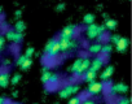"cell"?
<instances>
[{
    "label": "cell",
    "instance_id": "7402d4cb",
    "mask_svg": "<svg viewBox=\"0 0 132 104\" xmlns=\"http://www.w3.org/2000/svg\"><path fill=\"white\" fill-rule=\"evenodd\" d=\"M54 42H56V38H51V39L47 42V44H45V47H44V54H45V55L49 52V49L52 48V46L54 44Z\"/></svg>",
    "mask_w": 132,
    "mask_h": 104
},
{
    "label": "cell",
    "instance_id": "277c9868",
    "mask_svg": "<svg viewBox=\"0 0 132 104\" xmlns=\"http://www.w3.org/2000/svg\"><path fill=\"white\" fill-rule=\"evenodd\" d=\"M58 46H60V52H66L68 49L77 48L78 43L74 39H58Z\"/></svg>",
    "mask_w": 132,
    "mask_h": 104
},
{
    "label": "cell",
    "instance_id": "484cf974",
    "mask_svg": "<svg viewBox=\"0 0 132 104\" xmlns=\"http://www.w3.org/2000/svg\"><path fill=\"white\" fill-rule=\"evenodd\" d=\"M34 52H35V49H34L32 47H29V48L25 51V56H26L27 59H31V56L34 55Z\"/></svg>",
    "mask_w": 132,
    "mask_h": 104
},
{
    "label": "cell",
    "instance_id": "74e56055",
    "mask_svg": "<svg viewBox=\"0 0 132 104\" xmlns=\"http://www.w3.org/2000/svg\"><path fill=\"white\" fill-rule=\"evenodd\" d=\"M9 104H20V103H9Z\"/></svg>",
    "mask_w": 132,
    "mask_h": 104
},
{
    "label": "cell",
    "instance_id": "f1b7e54d",
    "mask_svg": "<svg viewBox=\"0 0 132 104\" xmlns=\"http://www.w3.org/2000/svg\"><path fill=\"white\" fill-rule=\"evenodd\" d=\"M26 59H27V57H26V56H25V55H22V56H20V57H18V59H17V63H16V64H17V65H18V66H21V65H22V64H23V61H25V60H26Z\"/></svg>",
    "mask_w": 132,
    "mask_h": 104
},
{
    "label": "cell",
    "instance_id": "44dd1931",
    "mask_svg": "<svg viewBox=\"0 0 132 104\" xmlns=\"http://www.w3.org/2000/svg\"><path fill=\"white\" fill-rule=\"evenodd\" d=\"M111 51H113V46H111L110 43H105V44H102V47H101V52H102V54L108 55V54H110Z\"/></svg>",
    "mask_w": 132,
    "mask_h": 104
},
{
    "label": "cell",
    "instance_id": "3957f363",
    "mask_svg": "<svg viewBox=\"0 0 132 104\" xmlns=\"http://www.w3.org/2000/svg\"><path fill=\"white\" fill-rule=\"evenodd\" d=\"M77 31H78V27L75 25H68L61 30L60 39H73L75 36Z\"/></svg>",
    "mask_w": 132,
    "mask_h": 104
},
{
    "label": "cell",
    "instance_id": "9c48e42d",
    "mask_svg": "<svg viewBox=\"0 0 132 104\" xmlns=\"http://www.w3.org/2000/svg\"><path fill=\"white\" fill-rule=\"evenodd\" d=\"M102 65H104V57L97 56V57H95V59L91 60V66H89V69H92V70H95V72H98Z\"/></svg>",
    "mask_w": 132,
    "mask_h": 104
},
{
    "label": "cell",
    "instance_id": "2e32d148",
    "mask_svg": "<svg viewBox=\"0 0 132 104\" xmlns=\"http://www.w3.org/2000/svg\"><path fill=\"white\" fill-rule=\"evenodd\" d=\"M117 25H118V21L114 20V18H106L105 24H104L105 29H108V30H114L117 27Z\"/></svg>",
    "mask_w": 132,
    "mask_h": 104
},
{
    "label": "cell",
    "instance_id": "d6986e66",
    "mask_svg": "<svg viewBox=\"0 0 132 104\" xmlns=\"http://www.w3.org/2000/svg\"><path fill=\"white\" fill-rule=\"evenodd\" d=\"M82 60H83V57H78L74 63H73V65H71V68L69 69V70H71L74 74L79 70V68H80V64H82Z\"/></svg>",
    "mask_w": 132,
    "mask_h": 104
},
{
    "label": "cell",
    "instance_id": "30bf717a",
    "mask_svg": "<svg viewBox=\"0 0 132 104\" xmlns=\"http://www.w3.org/2000/svg\"><path fill=\"white\" fill-rule=\"evenodd\" d=\"M113 73H114V66H113V65H108V66L100 73L101 82H102V81H108L109 78H111Z\"/></svg>",
    "mask_w": 132,
    "mask_h": 104
},
{
    "label": "cell",
    "instance_id": "e0dca14e",
    "mask_svg": "<svg viewBox=\"0 0 132 104\" xmlns=\"http://www.w3.org/2000/svg\"><path fill=\"white\" fill-rule=\"evenodd\" d=\"M25 30H26V24H25L23 21L18 20V21L16 22V25H14V31L23 34V31H25Z\"/></svg>",
    "mask_w": 132,
    "mask_h": 104
},
{
    "label": "cell",
    "instance_id": "d4e9b609",
    "mask_svg": "<svg viewBox=\"0 0 132 104\" xmlns=\"http://www.w3.org/2000/svg\"><path fill=\"white\" fill-rule=\"evenodd\" d=\"M80 103H82V98L80 96H74L69 100L68 104H80Z\"/></svg>",
    "mask_w": 132,
    "mask_h": 104
},
{
    "label": "cell",
    "instance_id": "d6a6232c",
    "mask_svg": "<svg viewBox=\"0 0 132 104\" xmlns=\"http://www.w3.org/2000/svg\"><path fill=\"white\" fill-rule=\"evenodd\" d=\"M14 14H16V17H21V14H22V11H20V9H18V11H16V13H14Z\"/></svg>",
    "mask_w": 132,
    "mask_h": 104
},
{
    "label": "cell",
    "instance_id": "7c38bea8",
    "mask_svg": "<svg viewBox=\"0 0 132 104\" xmlns=\"http://www.w3.org/2000/svg\"><path fill=\"white\" fill-rule=\"evenodd\" d=\"M128 39L127 38H122L120 36V39H119V42L115 44V47H117V51L118 52H126V49H127V47H128Z\"/></svg>",
    "mask_w": 132,
    "mask_h": 104
},
{
    "label": "cell",
    "instance_id": "f546056e",
    "mask_svg": "<svg viewBox=\"0 0 132 104\" xmlns=\"http://www.w3.org/2000/svg\"><path fill=\"white\" fill-rule=\"evenodd\" d=\"M4 46H5V38L3 35H0V51L4 48Z\"/></svg>",
    "mask_w": 132,
    "mask_h": 104
},
{
    "label": "cell",
    "instance_id": "7a4b0ae2",
    "mask_svg": "<svg viewBox=\"0 0 132 104\" xmlns=\"http://www.w3.org/2000/svg\"><path fill=\"white\" fill-rule=\"evenodd\" d=\"M78 91H79V85H75V83H68V85H65V86L60 90L58 95H60V98L66 99V98H70L73 94H77Z\"/></svg>",
    "mask_w": 132,
    "mask_h": 104
},
{
    "label": "cell",
    "instance_id": "4dcf8cb0",
    "mask_svg": "<svg viewBox=\"0 0 132 104\" xmlns=\"http://www.w3.org/2000/svg\"><path fill=\"white\" fill-rule=\"evenodd\" d=\"M65 3H60V4H57V7H56V9L58 11V12H61V11H63L65 9Z\"/></svg>",
    "mask_w": 132,
    "mask_h": 104
},
{
    "label": "cell",
    "instance_id": "603a6c76",
    "mask_svg": "<svg viewBox=\"0 0 132 104\" xmlns=\"http://www.w3.org/2000/svg\"><path fill=\"white\" fill-rule=\"evenodd\" d=\"M31 65H32V60H31V59H26V60L23 61V64H22L20 68H21L22 70H27Z\"/></svg>",
    "mask_w": 132,
    "mask_h": 104
},
{
    "label": "cell",
    "instance_id": "1f68e13d",
    "mask_svg": "<svg viewBox=\"0 0 132 104\" xmlns=\"http://www.w3.org/2000/svg\"><path fill=\"white\" fill-rule=\"evenodd\" d=\"M80 104H96L93 100H89V99H87V100H83Z\"/></svg>",
    "mask_w": 132,
    "mask_h": 104
},
{
    "label": "cell",
    "instance_id": "6da1fadb",
    "mask_svg": "<svg viewBox=\"0 0 132 104\" xmlns=\"http://www.w3.org/2000/svg\"><path fill=\"white\" fill-rule=\"evenodd\" d=\"M104 33H105V26L104 25L92 24V25H88L87 29H86V35H87L88 39H96L98 35H101Z\"/></svg>",
    "mask_w": 132,
    "mask_h": 104
},
{
    "label": "cell",
    "instance_id": "5bb4252c",
    "mask_svg": "<svg viewBox=\"0 0 132 104\" xmlns=\"http://www.w3.org/2000/svg\"><path fill=\"white\" fill-rule=\"evenodd\" d=\"M101 47L102 44L100 42H96V43H92L89 47H88V52L92 55H97V54H101Z\"/></svg>",
    "mask_w": 132,
    "mask_h": 104
},
{
    "label": "cell",
    "instance_id": "4fadbf2b",
    "mask_svg": "<svg viewBox=\"0 0 132 104\" xmlns=\"http://www.w3.org/2000/svg\"><path fill=\"white\" fill-rule=\"evenodd\" d=\"M96 77H97V72H95V70H92V69H88V70L83 74V79H84L86 82H88V83L93 82V81L96 79Z\"/></svg>",
    "mask_w": 132,
    "mask_h": 104
},
{
    "label": "cell",
    "instance_id": "52a82bcc",
    "mask_svg": "<svg viewBox=\"0 0 132 104\" xmlns=\"http://www.w3.org/2000/svg\"><path fill=\"white\" fill-rule=\"evenodd\" d=\"M89 66H91V59H89V57H83L82 64H80V68H79V70H78L74 76H75V77H80V76H83V74L89 69Z\"/></svg>",
    "mask_w": 132,
    "mask_h": 104
},
{
    "label": "cell",
    "instance_id": "ffe728a7",
    "mask_svg": "<svg viewBox=\"0 0 132 104\" xmlns=\"http://www.w3.org/2000/svg\"><path fill=\"white\" fill-rule=\"evenodd\" d=\"M60 82V76L57 74V73H51V76H49V78H48V83L47 85H57Z\"/></svg>",
    "mask_w": 132,
    "mask_h": 104
},
{
    "label": "cell",
    "instance_id": "5b68a950",
    "mask_svg": "<svg viewBox=\"0 0 132 104\" xmlns=\"http://www.w3.org/2000/svg\"><path fill=\"white\" fill-rule=\"evenodd\" d=\"M104 87H105V83L104 82H101V81L100 82L93 81V82H91L88 85V92L91 95H97V94H100L104 90Z\"/></svg>",
    "mask_w": 132,
    "mask_h": 104
},
{
    "label": "cell",
    "instance_id": "8d00e7d4",
    "mask_svg": "<svg viewBox=\"0 0 132 104\" xmlns=\"http://www.w3.org/2000/svg\"><path fill=\"white\" fill-rule=\"evenodd\" d=\"M2 13H3V8H2V7H0V14H2Z\"/></svg>",
    "mask_w": 132,
    "mask_h": 104
},
{
    "label": "cell",
    "instance_id": "ac0fdd59",
    "mask_svg": "<svg viewBox=\"0 0 132 104\" xmlns=\"http://www.w3.org/2000/svg\"><path fill=\"white\" fill-rule=\"evenodd\" d=\"M83 22H84L87 26L95 24V14H93V13H86L84 17H83Z\"/></svg>",
    "mask_w": 132,
    "mask_h": 104
},
{
    "label": "cell",
    "instance_id": "d590c367",
    "mask_svg": "<svg viewBox=\"0 0 132 104\" xmlns=\"http://www.w3.org/2000/svg\"><path fill=\"white\" fill-rule=\"evenodd\" d=\"M18 95V91H13V96H17Z\"/></svg>",
    "mask_w": 132,
    "mask_h": 104
},
{
    "label": "cell",
    "instance_id": "836d02e7",
    "mask_svg": "<svg viewBox=\"0 0 132 104\" xmlns=\"http://www.w3.org/2000/svg\"><path fill=\"white\" fill-rule=\"evenodd\" d=\"M3 64H4V65H11V60H9V59H5Z\"/></svg>",
    "mask_w": 132,
    "mask_h": 104
},
{
    "label": "cell",
    "instance_id": "8992f818",
    "mask_svg": "<svg viewBox=\"0 0 132 104\" xmlns=\"http://www.w3.org/2000/svg\"><path fill=\"white\" fill-rule=\"evenodd\" d=\"M4 38H5V39H8V40H11V42L20 43V42L23 39V34H21V33H17V31H14V30H8Z\"/></svg>",
    "mask_w": 132,
    "mask_h": 104
},
{
    "label": "cell",
    "instance_id": "cb8c5ba5",
    "mask_svg": "<svg viewBox=\"0 0 132 104\" xmlns=\"http://www.w3.org/2000/svg\"><path fill=\"white\" fill-rule=\"evenodd\" d=\"M20 81H21V74H18V73H16V74L12 77V79H9V82H11L12 85H17Z\"/></svg>",
    "mask_w": 132,
    "mask_h": 104
},
{
    "label": "cell",
    "instance_id": "83f0119b",
    "mask_svg": "<svg viewBox=\"0 0 132 104\" xmlns=\"http://www.w3.org/2000/svg\"><path fill=\"white\" fill-rule=\"evenodd\" d=\"M117 104H129V99H128V98H126V96L119 98V99H118V101H117Z\"/></svg>",
    "mask_w": 132,
    "mask_h": 104
},
{
    "label": "cell",
    "instance_id": "8fae6325",
    "mask_svg": "<svg viewBox=\"0 0 132 104\" xmlns=\"http://www.w3.org/2000/svg\"><path fill=\"white\" fill-rule=\"evenodd\" d=\"M111 91L115 94H126L128 91V86L126 83H115L114 86H111Z\"/></svg>",
    "mask_w": 132,
    "mask_h": 104
},
{
    "label": "cell",
    "instance_id": "e575fe53",
    "mask_svg": "<svg viewBox=\"0 0 132 104\" xmlns=\"http://www.w3.org/2000/svg\"><path fill=\"white\" fill-rule=\"evenodd\" d=\"M0 104H5V99L3 96H0Z\"/></svg>",
    "mask_w": 132,
    "mask_h": 104
},
{
    "label": "cell",
    "instance_id": "9a60e30c",
    "mask_svg": "<svg viewBox=\"0 0 132 104\" xmlns=\"http://www.w3.org/2000/svg\"><path fill=\"white\" fill-rule=\"evenodd\" d=\"M9 83V74L7 72H0V87H7Z\"/></svg>",
    "mask_w": 132,
    "mask_h": 104
},
{
    "label": "cell",
    "instance_id": "4316f807",
    "mask_svg": "<svg viewBox=\"0 0 132 104\" xmlns=\"http://www.w3.org/2000/svg\"><path fill=\"white\" fill-rule=\"evenodd\" d=\"M119 39H120V35H119V34H114V35H111V36H110L111 46H113V44H117V43L119 42Z\"/></svg>",
    "mask_w": 132,
    "mask_h": 104
},
{
    "label": "cell",
    "instance_id": "ba28073f",
    "mask_svg": "<svg viewBox=\"0 0 132 104\" xmlns=\"http://www.w3.org/2000/svg\"><path fill=\"white\" fill-rule=\"evenodd\" d=\"M58 55H60V46H58V39H56L54 44L52 46V48L49 49V52L45 55V57H47V59H49V60H52V59L57 57Z\"/></svg>",
    "mask_w": 132,
    "mask_h": 104
}]
</instances>
